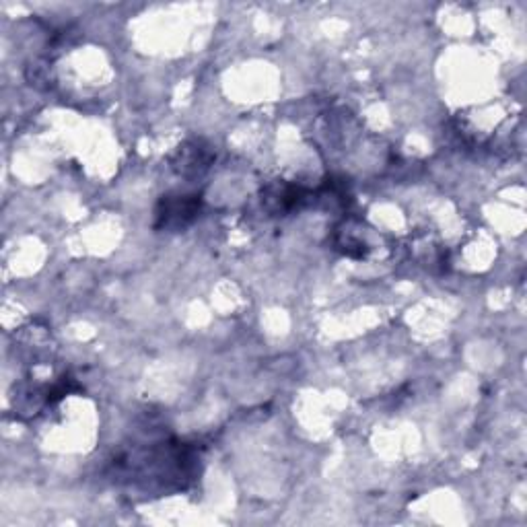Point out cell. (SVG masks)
I'll return each mask as SVG.
<instances>
[{
    "label": "cell",
    "mask_w": 527,
    "mask_h": 527,
    "mask_svg": "<svg viewBox=\"0 0 527 527\" xmlns=\"http://www.w3.org/2000/svg\"><path fill=\"white\" fill-rule=\"evenodd\" d=\"M200 206V196H163L155 208V229H186L198 219Z\"/></svg>",
    "instance_id": "cell-1"
},
{
    "label": "cell",
    "mask_w": 527,
    "mask_h": 527,
    "mask_svg": "<svg viewBox=\"0 0 527 527\" xmlns=\"http://www.w3.org/2000/svg\"><path fill=\"white\" fill-rule=\"evenodd\" d=\"M309 200H315V194L297 184H270L262 192V204L272 215H289L293 210L303 208Z\"/></svg>",
    "instance_id": "cell-2"
},
{
    "label": "cell",
    "mask_w": 527,
    "mask_h": 527,
    "mask_svg": "<svg viewBox=\"0 0 527 527\" xmlns=\"http://www.w3.org/2000/svg\"><path fill=\"white\" fill-rule=\"evenodd\" d=\"M210 161H213V153L208 151V147H202V143H192L180 147L173 159V169L180 175H186V178H192V175L204 173L210 167Z\"/></svg>",
    "instance_id": "cell-3"
}]
</instances>
